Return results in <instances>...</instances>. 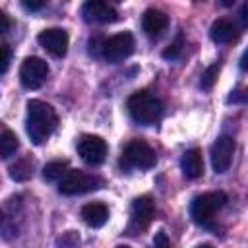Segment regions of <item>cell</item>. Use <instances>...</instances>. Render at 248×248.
<instances>
[{
	"label": "cell",
	"instance_id": "1",
	"mask_svg": "<svg viewBox=\"0 0 248 248\" xmlns=\"http://www.w3.org/2000/svg\"><path fill=\"white\" fill-rule=\"evenodd\" d=\"M56 124H58V116L48 103L39 101V99L27 101L25 128H27V136L31 138L33 143H37V145L45 143L50 138V134L56 130Z\"/></svg>",
	"mask_w": 248,
	"mask_h": 248
},
{
	"label": "cell",
	"instance_id": "2",
	"mask_svg": "<svg viewBox=\"0 0 248 248\" xmlns=\"http://www.w3.org/2000/svg\"><path fill=\"white\" fill-rule=\"evenodd\" d=\"M128 112L138 124H153L163 112V103L149 91H136L128 99Z\"/></svg>",
	"mask_w": 248,
	"mask_h": 248
},
{
	"label": "cell",
	"instance_id": "3",
	"mask_svg": "<svg viewBox=\"0 0 248 248\" xmlns=\"http://www.w3.org/2000/svg\"><path fill=\"white\" fill-rule=\"evenodd\" d=\"M227 203V194L225 192H205L202 196H196L190 203V215L198 225L207 227L215 215L217 209H221Z\"/></svg>",
	"mask_w": 248,
	"mask_h": 248
},
{
	"label": "cell",
	"instance_id": "4",
	"mask_svg": "<svg viewBox=\"0 0 248 248\" xmlns=\"http://www.w3.org/2000/svg\"><path fill=\"white\" fill-rule=\"evenodd\" d=\"M101 186H103V178L97 174H89L83 170H68L58 182V192L64 196H76L97 190Z\"/></svg>",
	"mask_w": 248,
	"mask_h": 248
},
{
	"label": "cell",
	"instance_id": "5",
	"mask_svg": "<svg viewBox=\"0 0 248 248\" xmlns=\"http://www.w3.org/2000/svg\"><path fill=\"white\" fill-rule=\"evenodd\" d=\"M134 37L130 33H116L112 37H108L107 41H103L101 45V54L105 60L116 64V62H122L126 60L132 52H134Z\"/></svg>",
	"mask_w": 248,
	"mask_h": 248
},
{
	"label": "cell",
	"instance_id": "6",
	"mask_svg": "<svg viewBox=\"0 0 248 248\" xmlns=\"http://www.w3.org/2000/svg\"><path fill=\"white\" fill-rule=\"evenodd\" d=\"M157 157L155 151L143 141V140H132L122 153V165L126 167H138V169H151L155 167Z\"/></svg>",
	"mask_w": 248,
	"mask_h": 248
},
{
	"label": "cell",
	"instance_id": "7",
	"mask_svg": "<svg viewBox=\"0 0 248 248\" xmlns=\"http://www.w3.org/2000/svg\"><path fill=\"white\" fill-rule=\"evenodd\" d=\"M48 76V64L39 56H27L19 68V81L27 89H39Z\"/></svg>",
	"mask_w": 248,
	"mask_h": 248
},
{
	"label": "cell",
	"instance_id": "8",
	"mask_svg": "<svg viewBox=\"0 0 248 248\" xmlns=\"http://www.w3.org/2000/svg\"><path fill=\"white\" fill-rule=\"evenodd\" d=\"M107 141L101 136L85 134L78 140V153L87 165H101L107 157Z\"/></svg>",
	"mask_w": 248,
	"mask_h": 248
},
{
	"label": "cell",
	"instance_id": "9",
	"mask_svg": "<svg viewBox=\"0 0 248 248\" xmlns=\"http://www.w3.org/2000/svg\"><path fill=\"white\" fill-rule=\"evenodd\" d=\"M234 140L231 136H219L213 145H211V165L213 170L223 174L229 170L231 163H232V155H234Z\"/></svg>",
	"mask_w": 248,
	"mask_h": 248
},
{
	"label": "cell",
	"instance_id": "10",
	"mask_svg": "<svg viewBox=\"0 0 248 248\" xmlns=\"http://www.w3.org/2000/svg\"><path fill=\"white\" fill-rule=\"evenodd\" d=\"M37 41H39V45H41L48 54H52V56H56V58H60V56H64V54L68 52V43H70V39H68V33H66L64 29H60V27L43 29V31L39 33Z\"/></svg>",
	"mask_w": 248,
	"mask_h": 248
},
{
	"label": "cell",
	"instance_id": "11",
	"mask_svg": "<svg viewBox=\"0 0 248 248\" xmlns=\"http://www.w3.org/2000/svg\"><path fill=\"white\" fill-rule=\"evenodd\" d=\"M81 16L85 21H95V23H110L116 21L118 17L116 10L103 0H87L81 6Z\"/></svg>",
	"mask_w": 248,
	"mask_h": 248
},
{
	"label": "cell",
	"instance_id": "12",
	"mask_svg": "<svg viewBox=\"0 0 248 248\" xmlns=\"http://www.w3.org/2000/svg\"><path fill=\"white\" fill-rule=\"evenodd\" d=\"M153 213H155V205H153V202H151L149 196L136 198L134 203H132V227L136 231L145 229L149 225Z\"/></svg>",
	"mask_w": 248,
	"mask_h": 248
},
{
	"label": "cell",
	"instance_id": "13",
	"mask_svg": "<svg viewBox=\"0 0 248 248\" xmlns=\"http://www.w3.org/2000/svg\"><path fill=\"white\" fill-rule=\"evenodd\" d=\"M169 25V17L165 12L161 10H155V8H149L145 10L143 17H141V29L145 31V35L149 37H159Z\"/></svg>",
	"mask_w": 248,
	"mask_h": 248
},
{
	"label": "cell",
	"instance_id": "14",
	"mask_svg": "<svg viewBox=\"0 0 248 248\" xmlns=\"http://www.w3.org/2000/svg\"><path fill=\"white\" fill-rule=\"evenodd\" d=\"M81 219L85 221V225L93 227V229H99L107 223L108 219V207L101 202H91V203H85L81 207Z\"/></svg>",
	"mask_w": 248,
	"mask_h": 248
},
{
	"label": "cell",
	"instance_id": "15",
	"mask_svg": "<svg viewBox=\"0 0 248 248\" xmlns=\"http://www.w3.org/2000/svg\"><path fill=\"white\" fill-rule=\"evenodd\" d=\"M180 167L186 178H198L203 172V159H202V151L200 149H188L182 159H180Z\"/></svg>",
	"mask_w": 248,
	"mask_h": 248
},
{
	"label": "cell",
	"instance_id": "16",
	"mask_svg": "<svg viewBox=\"0 0 248 248\" xmlns=\"http://www.w3.org/2000/svg\"><path fill=\"white\" fill-rule=\"evenodd\" d=\"M209 37L211 41L215 43H231L234 37H236V27L231 19H225V17H219L211 23L209 27Z\"/></svg>",
	"mask_w": 248,
	"mask_h": 248
},
{
	"label": "cell",
	"instance_id": "17",
	"mask_svg": "<svg viewBox=\"0 0 248 248\" xmlns=\"http://www.w3.org/2000/svg\"><path fill=\"white\" fill-rule=\"evenodd\" d=\"M33 176V161L31 159H19L10 167V178L16 182H25Z\"/></svg>",
	"mask_w": 248,
	"mask_h": 248
},
{
	"label": "cell",
	"instance_id": "18",
	"mask_svg": "<svg viewBox=\"0 0 248 248\" xmlns=\"http://www.w3.org/2000/svg\"><path fill=\"white\" fill-rule=\"evenodd\" d=\"M17 147H19V140L12 130L0 134V159H8L17 151Z\"/></svg>",
	"mask_w": 248,
	"mask_h": 248
},
{
	"label": "cell",
	"instance_id": "19",
	"mask_svg": "<svg viewBox=\"0 0 248 248\" xmlns=\"http://www.w3.org/2000/svg\"><path fill=\"white\" fill-rule=\"evenodd\" d=\"M66 172H68V163H66V161H50V163H46L45 169H43V176H45V180H48V182L60 180Z\"/></svg>",
	"mask_w": 248,
	"mask_h": 248
},
{
	"label": "cell",
	"instance_id": "20",
	"mask_svg": "<svg viewBox=\"0 0 248 248\" xmlns=\"http://www.w3.org/2000/svg\"><path fill=\"white\" fill-rule=\"evenodd\" d=\"M219 68H221V64L219 62H215V64H211L203 74H202V81H200V85H202V89H211L213 87V83H215V79H217V74H219Z\"/></svg>",
	"mask_w": 248,
	"mask_h": 248
},
{
	"label": "cell",
	"instance_id": "21",
	"mask_svg": "<svg viewBox=\"0 0 248 248\" xmlns=\"http://www.w3.org/2000/svg\"><path fill=\"white\" fill-rule=\"evenodd\" d=\"M60 248H79V236L76 231H68L58 238Z\"/></svg>",
	"mask_w": 248,
	"mask_h": 248
},
{
	"label": "cell",
	"instance_id": "22",
	"mask_svg": "<svg viewBox=\"0 0 248 248\" xmlns=\"http://www.w3.org/2000/svg\"><path fill=\"white\" fill-rule=\"evenodd\" d=\"M10 60H12V50H10V46H8V45H0V76L8 72Z\"/></svg>",
	"mask_w": 248,
	"mask_h": 248
},
{
	"label": "cell",
	"instance_id": "23",
	"mask_svg": "<svg viewBox=\"0 0 248 248\" xmlns=\"http://www.w3.org/2000/svg\"><path fill=\"white\" fill-rule=\"evenodd\" d=\"M180 52H182V39H176L169 48L163 50V58H167V60H174V58L180 56Z\"/></svg>",
	"mask_w": 248,
	"mask_h": 248
},
{
	"label": "cell",
	"instance_id": "24",
	"mask_svg": "<svg viewBox=\"0 0 248 248\" xmlns=\"http://www.w3.org/2000/svg\"><path fill=\"white\" fill-rule=\"evenodd\" d=\"M153 244H155V248H170V242H169V238H167V232H163V231L155 234Z\"/></svg>",
	"mask_w": 248,
	"mask_h": 248
},
{
	"label": "cell",
	"instance_id": "25",
	"mask_svg": "<svg viewBox=\"0 0 248 248\" xmlns=\"http://www.w3.org/2000/svg\"><path fill=\"white\" fill-rule=\"evenodd\" d=\"M21 6L25 8V10H29V12H39V10H43L45 6H46V2H29V0H23L21 2Z\"/></svg>",
	"mask_w": 248,
	"mask_h": 248
},
{
	"label": "cell",
	"instance_id": "26",
	"mask_svg": "<svg viewBox=\"0 0 248 248\" xmlns=\"http://www.w3.org/2000/svg\"><path fill=\"white\" fill-rule=\"evenodd\" d=\"M12 27V19L10 16H6L4 12H0V33H6Z\"/></svg>",
	"mask_w": 248,
	"mask_h": 248
},
{
	"label": "cell",
	"instance_id": "27",
	"mask_svg": "<svg viewBox=\"0 0 248 248\" xmlns=\"http://www.w3.org/2000/svg\"><path fill=\"white\" fill-rule=\"evenodd\" d=\"M227 101H229V103H244V101H246V93H242V91H232Z\"/></svg>",
	"mask_w": 248,
	"mask_h": 248
},
{
	"label": "cell",
	"instance_id": "28",
	"mask_svg": "<svg viewBox=\"0 0 248 248\" xmlns=\"http://www.w3.org/2000/svg\"><path fill=\"white\" fill-rule=\"evenodd\" d=\"M246 10H248V4H242V10H240V19L246 23V19H248V16H246Z\"/></svg>",
	"mask_w": 248,
	"mask_h": 248
},
{
	"label": "cell",
	"instance_id": "29",
	"mask_svg": "<svg viewBox=\"0 0 248 248\" xmlns=\"http://www.w3.org/2000/svg\"><path fill=\"white\" fill-rule=\"evenodd\" d=\"M196 248H213L211 244H200V246H196Z\"/></svg>",
	"mask_w": 248,
	"mask_h": 248
},
{
	"label": "cell",
	"instance_id": "30",
	"mask_svg": "<svg viewBox=\"0 0 248 248\" xmlns=\"http://www.w3.org/2000/svg\"><path fill=\"white\" fill-rule=\"evenodd\" d=\"M116 248H130V246H126V244H120V246H116Z\"/></svg>",
	"mask_w": 248,
	"mask_h": 248
},
{
	"label": "cell",
	"instance_id": "31",
	"mask_svg": "<svg viewBox=\"0 0 248 248\" xmlns=\"http://www.w3.org/2000/svg\"><path fill=\"white\" fill-rule=\"evenodd\" d=\"M0 221H2V213H0Z\"/></svg>",
	"mask_w": 248,
	"mask_h": 248
}]
</instances>
